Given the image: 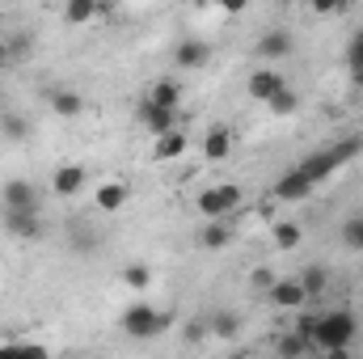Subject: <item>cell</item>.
<instances>
[{
    "mask_svg": "<svg viewBox=\"0 0 363 359\" xmlns=\"http://www.w3.org/2000/svg\"><path fill=\"white\" fill-rule=\"evenodd\" d=\"M267 292H271V304H279V309H304L308 304V292L300 279H274Z\"/></svg>",
    "mask_w": 363,
    "mask_h": 359,
    "instance_id": "obj_9",
    "label": "cell"
},
{
    "mask_svg": "<svg viewBox=\"0 0 363 359\" xmlns=\"http://www.w3.org/2000/svg\"><path fill=\"white\" fill-rule=\"evenodd\" d=\"M47 101L60 118H81L85 114V97L77 89H47Z\"/></svg>",
    "mask_w": 363,
    "mask_h": 359,
    "instance_id": "obj_12",
    "label": "cell"
},
{
    "mask_svg": "<svg viewBox=\"0 0 363 359\" xmlns=\"http://www.w3.org/2000/svg\"><path fill=\"white\" fill-rule=\"evenodd\" d=\"M317 13H342V9H351V0H308Z\"/></svg>",
    "mask_w": 363,
    "mask_h": 359,
    "instance_id": "obj_32",
    "label": "cell"
},
{
    "mask_svg": "<svg viewBox=\"0 0 363 359\" xmlns=\"http://www.w3.org/2000/svg\"><path fill=\"white\" fill-rule=\"evenodd\" d=\"M93 4H97V13H110L114 9V0H93Z\"/></svg>",
    "mask_w": 363,
    "mask_h": 359,
    "instance_id": "obj_35",
    "label": "cell"
},
{
    "mask_svg": "<svg viewBox=\"0 0 363 359\" xmlns=\"http://www.w3.org/2000/svg\"><path fill=\"white\" fill-rule=\"evenodd\" d=\"M291 47H296V38H291L287 30H267V34L258 38V47H254V55H258L262 64H279V60L291 55Z\"/></svg>",
    "mask_w": 363,
    "mask_h": 359,
    "instance_id": "obj_6",
    "label": "cell"
},
{
    "mask_svg": "<svg viewBox=\"0 0 363 359\" xmlns=\"http://www.w3.org/2000/svg\"><path fill=\"white\" fill-rule=\"evenodd\" d=\"M267 110L279 114V118H287V114H296V110H300V97H296V89H287V85H283V89L267 101Z\"/></svg>",
    "mask_w": 363,
    "mask_h": 359,
    "instance_id": "obj_23",
    "label": "cell"
},
{
    "mask_svg": "<svg viewBox=\"0 0 363 359\" xmlns=\"http://www.w3.org/2000/svg\"><path fill=\"white\" fill-rule=\"evenodd\" d=\"M118 326H123L127 338H157V334H165V330L174 326V317L161 313V309H152L148 300H140V304H131V309L123 313Z\"/></svg>",
    "mask_w": 363,
    "mask_h": 359,
    "instance_id": "obj_3",
    "label": "cell"
},
{
    "mask_svg": "<svg viewBox=\"0 0 363 359\" xmlns=\"http://www.w3.org/2000/svg\"><path fill=\"white\" fill-rule=\"evenodd\" d=\"M308 351H317L300 330H287L283 338H279V355H308Z\"/></svg>",
    "mask_w": 363,
    "mask_h": 359,
    "instance_id": "obj_24",
    "label": "cell"
},
{
    "mask_svg": "<svg viewBox=\"0 0 363 359\" xmlns=\"http://www.w3.org/2000/svg\"><path fill=\"white\" fill-rule=\"evenodd\" d=\"M359 334V317L351 309H334V313H321V326H317V351H330V355H342Z\"/></svg>",
    "mask_w": 363,
    "mask_h": 359,
    "instance_id": "obj_1",
    "label": "cell"
},
{
    "mask_svg": "<svg viewBox=\"0 0 363 359\" xmlns=\"http://www.w3.org/2000/svg\"><path fill=\"white\" fill-rule=\"evenodd\" d=\"M182 153H186V131H182V127L165 131V136H157V148H152L157 161H178Z\"/></svg>",
    "mask_w": 363,
    "mask_h": 359,
    "instance_id": "obj_16",
    "label": "cell"
},
{
    "mask_svg": "<svg viewBox=\"0 0 363 359\" xmlns=\"http://www.w3.org/2000/svg\"><path fill=\"white\" fill-rule=\"evenodd\" d=\"M342 245H351V250L363 254V216H351V220L342 224Z\"/></svg>",
    "mask_w": 363,
    "mask_h": 359,
    "instance_id": "obj_28",
    "label": "cell"
},
{
    "mask_svg": "<svg viewBox=\"0 0 363 359\" xmlns=\"http://www.w3.org/2000/svg\"><path fill=\"white\" fill-rule=\"evenodd\" d=\"M140 123H144L152 136H165V131L178 127V110H174V106H161V101H152V97H144V106H140Z\"/></svg>",
    "mask_w": 363,
    "mask_h": 359,
    "instance_id": "obj_5",
    "label": "cell"
},
{
    "mask_svg": "<svg viewBox=\"0 0 363 359\" xmlns=\"http://www.w3.org/2000/svg\"><path fill=\"white\" fill-rule=\"evenodd\" d=\"M85 186H89L85 165H60V170H55V178H51V190H55L60 199H72V194H81Z\"/></svg>",
    "mask_w": 363,
    "mask_h": 359,
    "instance_id": "obj_10",
    "label": "cell"
},
{
    "mask_svg": "<svg viewBox=\"0 0 363 359\" xmlns=\"http://www.w3.org/2000/svg\"><path fill=\"white\" fill-rule=\"evenodd\" d=\"M148 97H152V101H161V106H174V110H178V106H182V85L165 77V81L148 85Z\"/></svg>",
    "mask_w": 363,
    "mask_h": 359,
    "instance_id": "obj_20",
    "label": "cell"
},
{
    "mask_svg": "<svg viewBox=\"0 0 363 359\" xmlns=\"http://www.w3.org/2000/svg\"><path fill=\"white\" fill-rule=\"evenodd\" d=\"M300 241H304L300 224H274V245H279V250H296Z\"/></svg>",
    "mask_w": 363,
    "mask_h": 359,
    "instance_id": "obj_25",
    "label": "cell"
},
{
    "mask_svg": "<svg viewBox=\"0 0 363 359\" xmlns=\"http://www.w3.org/2000/svg\"><path fill=\"white\" fill-rule=\"evenodd\" d=\"M93 199H97V207H101V211H118V207L127 203V186H123V182H101Z\"/></svg>",
    "mask_w": 363,
    "mask_h": 359,
    "instance_id": "obj_19",
    "label": "cell"
},
{
    "mask_svg": "<svg viewBox=\"0 0 363 359\" xmlns=\"http://www.w3.org/2000/svg\"><path fill=\"white\" fill-rule=\"evenodd\" d=\"M0 199H4V207H13V211H38V190H34V182H26V178L4 182Z\"/></svg>",
    "mask_w": 363,
    "mask_h": 359,
    "instance_id": "obj_8",
    "label": "cell"
},
{
    "mask_svg": "<svg viewBox=\"0 0 363 359\" xmlns=\"http://www.w3.org/2000/svg\"><path fill=\"white\" fill-rule=\"evenodd\" d=\"M347 68H351V72L363 68V30H355V34L347 38Z\"/></svg>",
    "mask_w": 363,
    "mask_h": 359,
    "instance_id": "obj_30",
    "label": "cell"
},
{
    "mask_svg": "<svg viewBox=\"0 0 363 359\" xmlns=\"http://www.w3.org/2000/svg\"><path fill=\"white\" fill-rule=\"evenodd\" d=\"M0 131H4L9 140H26V136H30V123H26L21 114H0Z\"/></svg>",
    "mask_w": 363,
    "mask_h": 359,
    "instance_id": "obj_27",
    "label": "cell"
},
{
    "mask_svg": "<svg viewBox=\"0 0 363 359\" xmlns=\"http://www.w3.org/2000/svg\"><path fill=\"white\" fill-rule=\"evenodd\" d=\"M351 85H355V89H363V68H355V72H351Z\"/></svg>",
    "mask_w": 363,
    "mask_h": 359,
    "instance_id": "obj_34",
    "label": "cell"
},
{
    "mask_svg": "<svg viewBox=\"0 0 363 359\" xmlns=\"http://www.w3.org/2000/svg\"><path fill=\"white\" fill-rule=\"evenodd\" d=\"M199 216L203 220H224V216H233L237 207H241V186H233V182H224V186H211V190H203L199 194Z\"/></svg>",
    "mask_w": 363,
    "mask_h": 359,
    "instance_id": "obj_4",
    "label": "cell"
},
{
    "mask_svg": "<svg viewBox=\"0 0 363 359\" xmlns=\"http://www.w3.org/2000/svg\"><path fill=\"white\" fill-rule=\"evenodd\" d=\"M207 43L203 38H186V43H178V51H174V64L178 68H203L207 64Z\"/></svg>",
    "mask_w": 363,
    "mask_h": 359,
    "instance_id": "obj_14",
    "label": "cell"
},
{
    "mask_svg": "<svg viewBox=\"0 0 363 359\" xmlns=\"http://www.w3.org/2000/svg\"><path fill=\"white\" fill-rule=\"evenodd\" d=\"M216 338H237L241 334V317L233 313V309H220V313H211V321H203Z\"/></svg>",
    "mask_w": 363,
    "mask_h": 359,
    "instance_id": "obj_18",
    "label": "cell"
},
{
    "mask_svg": "<svg viewBox=\"0 0 363 359\" xmlns=\"http://www.w3.org/2000/svg\"><path fill=\"white\" fill-rule=\"evenodd\" d=\"M4 60H9V43H0V64H4Z\"/></svg>",
    "mask_w": 363,
    "mask_h": 359,
    "instance_id": "obj_36",
    "label": "cell"
},
{
    "mask_svg": "<svg viewBox=\"0 0 363 359\" xmlns=\"http://www.w3.org/2000/svg\"><path fill=\"white\" fill-rule=\"evenodd\" d=\"M283 85H287V81H283V72H274V68H258V72H250V97L262 101V106H267Z\"/></svg>",
    "mask_w": 363,
    "mask_h": 359,
    "instance_id": "obj_11",
    "label": "cell"
},
{
    "mask_svg": "<svg viewBox=\"0 0 363 359\" xmlns=\"http://www.w3.org/2000/svg\"><path fill=\"white\" fill-rule=\"evenodd\" d=\"M93 17H97V4H93V0H68V4H64V21H68V26H85Z\"/></svg>",
    "mask_w": 363,
    "mask_h": 359,
    "instance_id": "obj_21",
    "label": "cell"
},
{
    "mask_svg": "<svg viewBox=\"0 0 363 359\" xmlns=\"http://www.w3.org/2000/svg\"><path fill=\"white\" fill-rule=\"evenodd\" d=\"M317 326H321V313H300L291 330H300V334H304V338H308V343L317 347Z\"/></svg>",
    "mask_w": 363,
    "mask_h": 359,
    "instance_id": "obj_29",
    "label": "cell"
},
{
    "mask_svg": "<svg viewBox=\"0 0 363 359\" xmlns=\"http://www.w3.org/2000/svg\"><path fill=\"white\" fill-rule=\"evenodd\" d=\"M254 283H258V287H271L274 275H271V270H254Z\"/></svg>",
    "mask_w": 363,
    "mask_h": 359,
    "instance_id": "obj_33",
    "label": "cell"
},
{
    "mask_svg": "<svg viewBox=\"0 0 363 359\" xmlns=\"http://www.w3.org/2000/svg\"><path fill=\"white\" fill-rule=\"evenodd\" d=\"M123 283H127L131 292H148V287H152V267H148V263H131V267L123 270Z\"/></svg>",
    "mask_w": 363,
    "mask_h": 359,
    "instance_id": "obj_22",
    "label": "cell"
},
{
    "mask_svg": "<svg viewBox=\"0 0 363 359\" xmlns=\"http://www.w3.org/2000/svg\"><path fill=\"white\" fill-rule=\"evenodd\" d=\"M363 153V136L355 140H342V144H334V148H321V153H313V157H304L300 161V174H308L313 182H325L338 165H347V161H355Z\"/></svg>",
    "mask_w": 363,
    "mask_h": 359,
    "instance_id": "obj_2",
    "label": "cell"
},
{
    "mask_svg": "<svg viewBox=\"0 0 363 359\" xmlns=\"http://www.w3.org/2000/svg\"><path fill=\"white\" fill-rule=\"evenodd\" d=\"M313 190H317V182L308 178V174H300V165L274 182V199H283V203H300V199H308Z\"/></svg>",
    "mask_w": 363,
    "mask_h": 359,
    "instance_id": "obj_7",
    "label": "cell"
},
{
    "mask_svg": "<svg viewBox=\"0 0 363 359\" xmlns=\"http://www.w3.org/2000/svg\"><path fill=\"white\" fill-rule=\"evenodd\" d=\"M203 4H216L220 13H228V17H237V13H245L250 9V0H203Z\"/></svg>",
    "mask_w": 363,
    "mask_h": 359,
    "instance_id": "obj_31",
    "label": "cell"
},
{
    "mask_svg": "<svg viewBox=\"0 0 363 359\" xmlns=\"http://www.w3.org/2000/svg\"><path fill=\"white\" fill-rule=\"evenodd\" d=\"M233 153V136H228V127H211L207 136H203V157L207 161H224Z\"/></svg>",
    "mask_w": 363,
    "mask_h": 359,
    "instance_id": "obj_15",
    "label": "cell"
},
{
    "mask_svg": "<svg viewBox=\"0 0 363 359\" xmlns=\"http://www.w3.org/2000/svg\"><path fill=\"white\" fill-rule=\"evenodd\" d=\"M300 283H304V292H308V300H313V296H321V292H325V283H330V275H325L321 267H308L304 275H300Z\"/></svg>",
    "mask_w": 363,
    "mask_h": 359,
    "instance_id": "obj_26",
    "label": "cell"
},
{
    "mask_svg": "<svg viewBox=\"0 0 363 359\" xmlns=\"http://www.w3.org/2000/svg\"><path fill=\"white\" fill-rule=\"evenodd\" d=\"M4 228H9L13 237H38V233H43L38 211H13V207H4Z\"/></svg>",
    "mask_w": 363,
    "mask_h": 359,
    "instance_id": "obj_13",
    "label": "cell"
},
{
    "mask_svg": "<svg viewBox=\"0 0 363 359\" xmlns=\"http://www.w3.org/2000/svg\"><path fill=\"white\" fill-rule=\"evenodd\" d=\"M228 241H233V228H228L224 220H207L203 233H199V245H203V250H224Z\"/></svg>",
    "mask_w": 363,
    "mask_h": 359,
    "instance_id": "obj_17",
    "label": "cell"
}]
</instances>
